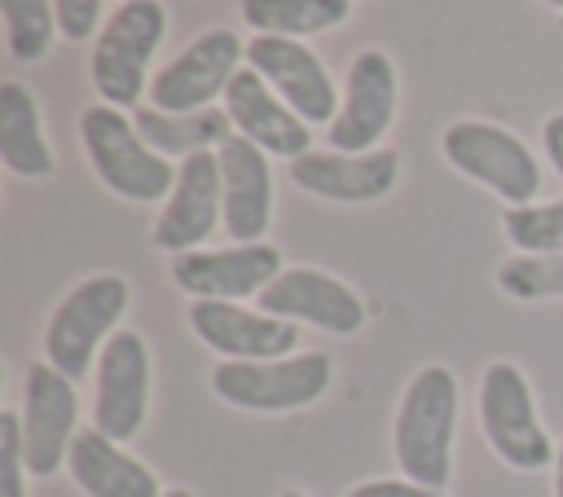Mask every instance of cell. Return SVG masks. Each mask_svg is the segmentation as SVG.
<instances>
[{"label":"cell","instance_id":"1f68e13d","mask_svg":"<svg viewBox=\"0 0 563 497\" xmlns=\"http://www.w3.org/2000/svg\"><path fill=\"white\" fill-rule=\"evenodd\" d=\"M163 497H194V488H167Z\"/></svg>","mask_w":563,"mask_h":497},{"label":"cell","instance_id":"d590c367","mask_svg":"<svg viewBox=\"0 0 563 497\" xmlns=\"http://www.w3.org/2000/svg\"><path fill=\"white\" fill-rule=\"evenodd\" d=\"M119 4H128V0H119Z\"/></svg>","mask_w":563,"mask_h":497},{"label":"cell","instance_id":"d6986e66","mask_svg":"<svg viewBox=\"0 0 563 497\" xmlns=\"http://www.w3.org/2000/svg\"><path fill=\"white\" fill-rule=\"evenodd\" d=\"M220 189H224V233L246 246V242H264L268 224H273V172H268V154L260 145H251L246 136H229L220 150Z\"/></svg>","mask_w":563,"mask_h":497},{"label":"cell","instance_id":"52a82bcc","mask_svg":"<svg viewBox=\"0 0 563 497\" xmlns=\"http://www.w3.org/2000/svg\"><path fill=\"white\" fill-rule=\"evenodd\" d=\"M440 154L453 172L493 189L506 207H528L541 189V167L532 150L510 128H497L488 119H453L440 132Z\"/></svg>","mask_w":563,"mask_h":497},{"label":"cell","instance_id":"484cf974","mask_svg":"<svg viewBox=\"0 0 563 497\" xmlns=\"http://www.w3.org/2000/svg\"><path fill=\"white\" fill-rule=\"evenodd\" d=\"M497 290L506 299H563V255H510L497 264Z\"/></svg>","mask_w":563,"mask_h":497},{"label":"cell","instance_id":"30bf717a","mask_svg":"<svg viewBox=\"0 0 563 497\" xmlns=\"http://www.w3.org/2000/svg\"><path fill=\"white\" fill-rule=\"evenodd\" d=\"M79 435V396L75 383L53 369L48 361L31 365L22 378V449H26V471L35 479H53L70 444Z\"/></svg>","mask_w":563,"mask_h":497},{"label":"cell","instance_id":"7a4b0ae2","mask_svg":"<svg viewBox=\"0 0 563 497\" xmlns=\"http://www.w3.org/2000/svg\"><path fill=\"white\" fill-rule=\"evenodd\" d=\"M79 141H84V154L92 163V176L114 198L167 202V194L176 185V167H172V158H163L145 145L132 114H123L119 106L97 101L79 114Z\"/></svg>","mask_w":563,"mask_h":497},{"label":"cell","instance_id":"83f0119b","mask_svg":"<svg viewBox=\"0 0 563 497\" xmlns=\"http://www.w3.org/2000/svg\"><path fill=\"white\" fill-rule=\"evenodd\" d=\"M101 4L106 0H53L57 9V31L66 40H92L101 31Z\"/></svg>","mask_w":563,"mask_h":497},{"label":"cell","instance_id":"cb8c5ba5","mask_svg":"<svg viewBox=\"0 0 563 497\" xmlns=\"http://www.w3.org/2000/svg\"><path fill=\"white\" fill-rule=\"evenodd\" d=\"M0 13H4V48L13 62L48 57L53 35H57L53 0H0Z\"/></svg>","mask_w":563,"mask_h":497},{"label":"cell","instance_id":"e575fe53","mask_svg":"<svg viewBox=\"0 0 563 497\" xmlns=\"http://www.w3.org/2000/svg\"><path fill=\"white\" fill-rule=\"evenodd\" d=\"M559 26H563V13H559Z\"/></svg>","mask_w":563,"mask_h":497},{"label":"cell","instance_id":"d6a6232c","mask_svg":"<svg viewBox=\"0 0 563 497\" xmlns=\"http://www.w3.org/2000/svg\"><path fill=\"white\" fill-rule=\"evenodd\" d=\"M541 4H550V9H559V13H563V0H541Z\"/></svg>","mask_w":563,"mask_h":497},{"label":"cell","instance_id":"836d02e7","mask_svg":"<svg viewBox=\"0 0 563 497\" xmlns=\"http://www.w3.org/2000/svg\"><path fill=\"white\" fill-rule=\"evenodd\" d=\"M282 497H308V493H299V488H286V493H282Z\"/></svg>","mask_w":563,"mask_h":497},{"label":"cell","instance_id":"6da1fadb","mask_svg":"<svg viewBox=\"0 0 563 497\" xmlns=\"http://www.w3.org/2000/svg\"><path fill=\"white\" fill-rule=\"evenodd\" d=\"M457 374L449 365H422L400 391L391 418V453L405 479L427 488H449L453 440H457Z\"/></svg>","mask_w":563,"mask_h":497},{"label":"cell","instance_id":"2e32d148","mask_svg":"<svg viewBox=\"0 0 563 497\" xmlns=\"http://www.w3.org/2000/svg\"><path fill=\"white\" fill-rule=\"evenodd\" d=\"M282 273V251L273 242H246V246H216V251H189L172 259V281L189 299H251Z\"/></svg>","mask_w":563,"mask_h":497},{"label":"cell","instance_id":"44dd1931","mask_svg":"<svg viewBox=\"0 0 563 497\" xmlns=\"http://www.w3.org/2000/svg\"><path fill=\"white\" fill-rule=\"evenodd\" d=\"M0 163L26 180H48L57 172L40 123V101L22 79L0 84Z\"/></svg>","mask_w":563,"mask_h":497},{"label":"cell","instance_id":"f1b7e54d","mask_svg":"<svg viewBox=\"0 0 563 497\" xmlns=\"http://www.w3.org/2000/svg\"><path fill=\"white\" fill-rule=\"evenodd\" d=\"M343 497H449V493L427 488V484H413V479L400 475V479H365V484H356Z\"/></svg>","mask_w":563,"mask_h":497},{"label":"cell","instance_id":"5b68a950","mask_svg":"<svg viewBox=\"0 0 563 497\" xmlns=\"http://www.w3.org/2000/svg\"><path fill=\"white\" fill-rule=\"evenodd\" d=\"M334 383L325 352H295L282 361H220L211 365L216 400L246 413H290L317 405Z\"/></svg>","mask_w":563,"mask_h":497},{"label":"cell","instance_id":"8fae6325","mask_svg":"<svg viewBox=\"0 0 563 497\" xmlns=\"http://www.w3.org/2000/svg\"><path fill=\"white\" fill-rule=\"evenodd\" d=\"M97 391H92V427L114 444L141 435L150 418V343L136 330H119L97 356Z\"/></svg>","mask_w":563,"mask_h":497},{"label":"cell","instance_id":"ac0fdd59","mask_svg":"<svg viewBox=\"0 0 563 497\" xmlns=\"http://www.w3.org/2000/svg\"><path fill=\"white\" fill-rule=\"evenodd\" d=\"M224 110L233 119V132L246 136L251 145H260L264 154H282V158H299L312 150V132L308 123L268 88L264 75H255L251 66H242L229 88H224Z\"/></svg>","mask_w":563,"mask_h":497},{"label":"cell","instance_id":"e0dca14e","mask_svg":"<svg viewBox=\"0 0 563 497\" xmlns=\"http://www.w3.org/2000/svg\"><path fill=\"white\" fill-rule=\"evenodd\" d=\"M290 180L325 202H343V207H361V202H378L396 189L400 180V154L387 150H369V154H339V150H308L290 163Z\"/></svg>","mask_w":563,"mask_h":497},{"label":"cell","instance_id":"3957f363","mask_svg":"<svg viewBox=\"0 0 563 497\" xmlns=\"http://www.w3.org/2000/svg\"><path fill=\"white\" fill-rule=\"evenodd\" d=\"M128 299L132 286L119 273H92L79 286H70V295H62L44 325V361L62 369L70 383L88 378L97 369L101 347L119 334L114 325L128 312Z\"/></svg>","mask_w":563,"mask_h":497},{"label":"cell","instance_id":"603a6c76","mask_svg":"<svg viewBox=\"0 0 563 497\" xmlns=\"http://www.w3.org/2000/svg\"><path fill=\"white\" fill-rule=\"evenodd\" d=\"M238 13L246 18V26H255V35L303 40L339 26L352 13V0H242Z\"/></svg>","mask_w":563,"mask_h":497},{"label":"cell","instance_id":"9a60e30c","mask_svg":"<svg viewBox=\"0 0 563 497\" xmlns=\"http://www.w3.org/2000/svg\"><path fill=\"white\" fill-rule=\"evenodd\" d=\"M260 312L268 317H282V321H303V325H317L325 334H356L365 325V303L361 295L339 281L334 273L325 268H282L260 295H255Z\"/></svg>","mask_w":563,"mask_h":497},{"label":"cell","instance_id":"277c9868","mask_svg":"<svg viewBox=\"0 0 563 497\" xmlns=\"http://www.w3.org/2000/svg\"><path fill=\"white\" fill-rule=\"evenodd\" d=\"M163 31H167V9L158 0H128L106 18L88 57L92 88L106 106L119 110L145 106L141 97H150V62L154 48L163 44Z\"/></svg>","mask_w":563,"mask_h":497},{"label":"cell","instance_id":"ffe728a7","mask_svg":"<svg viewBox=\"0 0 563 497\" xmlns=\"http://www.w3.org/2000/svg\"><path fill=\"white\" fill-rule=\"evenodd\" d=\"M66 466L84 497H163L167 493L141 457H132L123 444H114L97 427H84L75 435Z\"/></svg>","mask_w":563,"mask_h":497},{"label":"cell","instance_id":"4dcf8cb0","mask_svg":"<svg viewBox=\"0 0 563 497\" xmlns=\"http://www.w3.org/2000/svg\"><path fill=\"white\" fill-rule=\"evenodd\" d=\"M554 497H563V444L554 453Z\"/></svg>","mask_w":563,"mask_h":497},{"label":"cell","instance_id":"d4e9b609","mask_svg":"<svg viewBox=\"0 0 563 497\" xmlns=\"http://www.w3.org/2000/svg\"><path fill=\"white\" fill-rule=\"evenodd\" d=\"M501 233L519 255H563V198L506 207Z\"/></svg>","mask_w":563,"mask_h":497},{"label":"cell","instance_id":"4fadbf2b","mask_svg":"<svg viewBox=\"0 0 563 497\" xmlns=\"http://www.w3.org/2000/svg\"><path fill=\"white\" fill-rule=\"evenodd\" d=\"M246 66L268 79V88L312 128V123H334L339 114V88L325 70V62L303 44L286 35H251L246 40Z\"/></svg>","mask_w":563,"mask_h":497},{"label":"cell","instance_id":"ba28073f","mask_svg":"<svg viewBox=\"0 0 563 497\" xmlns=\"http://www.w3.org/2000/svg\"><path fill=\"white\" fill-rule=\"evenodd\" d=\"M242 57H246V44L238 40V31L211 26V31L194 35L167 66H158V75L150 79L145 106H154L163 114L211 110L216 97H224L229 79L242 70Z\"/></svg>","mask_w":563,"mask_h":497},{"label":"cell","instance_id":"5bb4252c","mask_svg":"<svg viewBox=\"0 0 563 497\" xmlns=\"http://www.w3.org/2000/svg\"><path fill=\"white\" fill-rule=\"evenodd\" d=\"M189 330L220 361H282L299 347V325L268 317L260 308L224 303V299H189Z\"/></svg>","mask_w":563,"mask_h":497},{"label":"cell","instance_id":"4316f807","mask_svg":"<svg viewBox=\"0 0 563 497\" xmlns=\"http://www.w3.org/2000/svg\"><path fill=\"white\" fill-rule=\"evenodd\" d=\"M26 449H22V413H0V497H26Z\"/></svg>","mask_w":563,"mask_h":497},{"label":"cell","instance_id":"7402d4cb","mask_svg":"<svg viewBox=\"0 0 563 497\" xmlns=\"http://www.w3.org/2000/svg\"><path fill=\"white\" fill-rule=\"evenodd\" d=\"M136 132L145 136V145L163 158H189V154H207V150H220L233 132V119L229 110L211 106V110H198V114H163L154 106H136L132 114Z\"/></svg>","mask_w":563,"mask_h":497},{"label":"cell","instance_id":"7c38bea8","mask_svg":"<svg viewBox=\"0 0 563 497\" xmlns=\"http://www.w3.org/2000/svg\"><path fill=\"white\" fill-rule=\"evenodd\" d=\"M216 229H224V189H220V158L207 150L176 163V185L163 211L154 216L150 242L176 259V255L202 251V242Z\"/></svg>","mask_w":563,"mask_h":497},{"label":"cell","instance_id":"f546056e","mask_svg":"<svg viewBox=\"0 0 563 497\" xmlns=\"http://www.w3.org/2000/svg\"><path fill=\"white\" fill-rule=\"evenodd\" d=\"M541 145H545L550 167H554V172H559V180H563V110H559V114H550V119L541 123Z\"/></svg>","mask_w":563,"mask_h":497},{"label":"cell","instance_id":"8992f818","mask_svg":"<svg viewBox=\"0 0 563 497\" xmlns=\"http://www.w3.org/2000/svg\"><path fill=\"white\" fill-rule=\"evenodd\" d=\"M479 431L488 449L515 471H545L554 466L559 444L537 418V400L528 374L515 361H493L479 374Z\"/></svg>","mask_w":563,"mask_h":497},{"label":"cell","instance_id":"9c48e42d","mask_svg":"<svg viewBox=\"0 0 563 497\" xmlns=\"http://www.w3.org/2000/svg\"><path fill=\"white\" fill-rule=\"evenodd\" d=\"M396 62L383 48H361L347 62L343 75V97H339V114L325 128L330 150L339 154H369L383 150L387 128L396 123Z\"/></svg>","mask_w":563,"mask_h":497}]
</instances>
